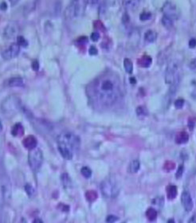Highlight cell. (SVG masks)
Listing matches in <instances>:
<instances>
[{"label":"cell","mask_w":196,"mask_h":223,"mask_svg":"<svg viewBox=\"0 0 196 223\" xmlns=\"http://www.w3.org/2000/svg\"><path fill=\"white\" fill-rule=\"evenodd\" d=\"M17 43L18 44L19 46H24V47L27 46L28 45L27 40L24 38V37H22V36H18V38H17Z\"/></svg>","instance_id":"obj_28"},{"label":"cell","mask_w":196,"mask_h":223,"mask_svg":"<svg viewBox=\"0 0 196 223\" xmlns=\"http://www.w3.org/2000/svg\"><path fill=\"white\" fill-rule=\"evenodd\" d=\"M130 82L132 84H136V78H135V77H131Z\"/></svg>","instance_id":"obj_46"},{"label":"cell","mask_w":196,"mask_h":223,"mask_svg":"<svg viewBox=\"0 0 196 223\" xmlns=\"http://www.w3.org/2000/svg\"><path fill=\"white\" fill-rule=\"evenodd\" d=\"M147 109L144 106H139L136 109V114L139 117H146L147 116Z\"/></svg>","instance_id":"obj_29"},{"label":"cell","mask_w":196,"mask_h":223,"mask_svg":"<svg viewBox=\"0 0 196 223\" xmlns=\"http://www.w3.org/2000/svg\"><path fill=\"white\" fill-rule=\"evenodd\" d=\"M6 85L9 87H21L24 85V81L22 77H11L6 82Z\"/></svg>","instance_id":"obj_14"},{"label":"cell","mask_w":196,"mask_h":223,"mask_svg":"<svg viewBox=\"0 0 196 223\" xmlns=\"http://www.w3.org/2000/svg\"><path fill=\"white\" fill-rule=\"evenodd\" d=\"M181 202H182L183 206L186 211H190L193 209V201L191 198L190 193L188 191L183 192L182 195H181Z\"/></svg>","instance_id":"obj_12"},{"label":"cell","mask_w":196,"mask_h":223,"mask_svg":"<svg viewBox=\"0 0 196 223\" xmlns=\"http://www.w3.org/2000/svg\"><path fill=\"white\" fill-rule=\"evenodd\" d=\"M89 53L90 55H96V54H97V49L96 48V46H94V45L90 46L89 49Z\"/></svg>","instance_id":"obj_38"},{"label":"cell","mask_w":196,"mask_h":223,"mask_svg":"<svg viewBox=\"0 0 196 223\" xmlns=\"http://www.w3.org/2000/svg\"><path fill=\"white\" fill-rule=\"evenodd\" d=\"M57 143L58 146L65 147L74 153V152L79 149L81 140L74 133L70 132H64L58 136Z\"/></svg>","instance_id":"obj_2"},{"label":"cell","mask_w":196,"mask_h":223,"mask_svg":"<svg viewBox=\"0 0 196 223\" xmlns=\"http://www.w3.org/2000/svg\"><path fill=\"white\" fill-rule=\"evenodd\" d=\"M184 105V100L183 99H178L175 101V106L176 107L177 109H182Z\"/></svg>","instance_id":"obj_33"},{"label":"cell","mask_w":196,"mask_h":223,"mask_svg":"<svg viewBox=\"0 0 196 223\" xmlns=\"http://www.w3.org/2000/svg\"><path fill=\"white\" fill-rule=\"evenodd\" d=\"M85 197L86 199L89 202H93L97 199V194L95 190H88L85 193Z\"/></svg>","instance_id":"obj_24"},{"label":"cell","mask_w":196,"mask_h":223,"mask_svg":"<svg viewBox=\"0 0 196 223\" xmlns=\"http://www.w3.org/2000/svg\"><path fill=\"white\" fill-rule=\"evenodd\" d=\"M162 11L164 14V16H167L172 20L178 19L180 14L177 6L172 2H165L162 7Z\"/></svg>","instance_id":"obj_8"},{"label":"cell","mask_w":196,"mask_h":223,"mask_svg":"<svg viewBox=\"0 0 196 223\" xmlns=\"http://www.w3.org/2000/svg\"><path fill=\"white\" fill-rule=\"evenodd\" d=\"M25 190H26V193H27V194L29 196H32L34 194V189L30 184H26L25 186Z\"/></svg>","instance_id":"obj_31"},{"label":"cell","mask_w":196,"mask_h":223,"mask_svg":"<svg viewBox=\"0 0 196 223\" xmlns=\"http://www.w3.org/2000/svg\"><path fill=\"white\" fill-rule=\"evenodd\" d=\"M167 195L168 199H174L177 195V187L175 185H169L167 187Z\"/></svg>","instance_id":"obj_19"},{"label":"cell","mask_w":196,"mask_h":223,"mask_svg":"<svg viewBox=\"0 0 196 223\" xmlns=\"http://www.w3.org/2000/svg\"><path fill=\"white\" fill-rule=\"evenodd\" d=\"M118 217L115 215H109L107 217H106V221L108 223H114L117 221H118Z\"/></svg>","instance_id":"obj_34"},{"label":"cell","mask_w":196,"mask_h":223,"mask_svg":"<svg viewBox=\"0 0 196 223\" xmlns=\"http://www.w3.org/2000/svg\"><path fill=\"white\" fill-rule=\"evenodd\" d=\"M194 124H195V121H193V119H190V121H189L188 122V125L189 127H190V129H193V128H194Z\"/></svg>","instance_id":"obj_42"},{"label":"cell","mask_w":196,"mask_h":223,"mask_svg":"<svg viewBox=\"0 0 196 223\" xmlns=\"http://www.w3.org/2000/svg\"><path fill=\"white\" fill-rule=\"evenodd\" d=\"M152 57L150 56L144 55L138 60V64L142 67L147 68L150 66L151 64H152Z\"/></svg>","instance_id":"obj_18"},{"label":"cell","mask_w":196,"mask_h":223,"mask_svg":"<svg viewBox=\"0 0 196 223\" xmlns=\"http://www.w3.org/2000/svg\"><path fill=\"white\" fill-rule=\"evenodd\" d=\"M11 189L10 183L6 179L0 180V205H2L6 199L10 198Z\"/></svg>","instance_id":"obj_10"},{"label":"cell","mask_w":196,"mask_h":223,"mask_svg":"<svg viewBox=\"0 0 196 223\" xmlns=\"http://www.w3.org/2000/svg\"><path fill=\"white\" fill-rule=\"evenodd\" d=\"M81 175L86 179L90 178L92 175V171L90 170V168H89L88 167H84L81 168Z\"/></svg>","instance_id":"obj_27"},{"label":"cell","mask_w":196,"mask_h":223,"mask_svg":"<svg viewBox=\"0 0 196 223\" xmlns=\"http://www.w3.org/2000/svg\"><path fill=\"white\" fill-rule=\"evenodd\" d=\"M86 6L85 1H73L69 3L65 10V16L67 19H73L84 14Z\"/></svg>","instance_id":"obj_4"},{"label":"cell","mask_w":196,"mask_h":223,"mask_svg":"<svg viewBox=\"0 0 196 223\" xmlns=\"http://www.w3.org/2000/svg\"><path fill=\"white\" fill-rule=\"evenodd\" d=\"M18 33L19 26L16 22H10L3 30V36L6 39H13L16 37L18 38Z\"/></svg>","instance_id":"obj_9"},{"label":"cell","mask_w":196,"mask_h":223,"mask_svg":"<svg viewBox=\"0 0 196 223\" xmlns=\"http://www.w3.org/2000/svg\"><path fill=\"white\" fill-rule=\"evenodd\" d=\"M162 23L163 24V26L167 28H171L174 25V20L171 18L167 17V16H163L162 18Z\"/></svg>","instance_id":"obj_25"},{"label":"cell","mask_w":196,"mask_h":223,"mask_svg":"<svg viewBox=\"0 0 196 223\" xmlns=\"http://www.w3.org/2000/svg\"><path fill=\"white\" fill-rule=\"evenodd\" d=\"M90 99L101 107H110L118 101L122 95L121 81L113 72H105L93 80L88 88Z\"/></svg>","instance_id":"obj_1"},{"label":"cell","mask_w":196,"mask_h":223,"mask_svg":"<svg viewBox=\"0 0 196 223\" xmlns=\"http://www.w3.org/2000/svg\"><path fill=\"white\" fill-rule=\"evenodd\" d=\"M2 130V121L0 120V132Z\"/></svg>","instance_id":"obj_47"},{"label":"cell","mask_w":196,"mask_h":223,"mask_svg":"<svg viewBox=\"0 0 196 223\" xmlns=\"http://www.w3.org/2000/svg\"><path fill=\"white\" fill-rule=\"evenodd\" d=\"M146 217L149 221H154L157 217V211L153 208H148L146 211Z\"/></svg>","instance_id":"obj_22"},{"label":"cell","mask_w":196,"mask_h":223,"mask_svg":"<svg viewBox=\"0 0 196 223\" xmlns=\"http://www.w3.org/2000/svg\"><path fill=\"white\" fill-rule=\"evenodd\" d=\"M188 223H196V215H194L191 217L190 220H189Z\"/></svg>","instance_id":"obj_44"},{"label":"cell","mask_w":196,"mask_h":223,"mask_svg":"<svg viewBox=\"0 0 196 223\" xmlns=\"http://www.w3.org/2000/svg\"><path fill=\"white\" fill-rule=\"evenodd\" d=\"M19 52L20 46L18 45V44L17 42L16 43H12L4 51H2V57L5 60L13 59V58H14V57H16L18 55Z\"/></svg>","instance_id":"obj_11"},{"label":"cell","mask_w":196,"mask_h":223,"mask_svg":"<svg viewBox=\"0 0 196 223\" xmlns=\"http://www.w3.org/2000/svg\"><path fill=\"white\" fill-rule=\"evenodd\" d=\"M124 66H125V69L127 73H133V64L130 59H129V58H125V59L124 60Z\"/></svg>","instance_id":"obj_23"},{"label":"cell","mask_w":196,"mask_h":223,"mask_svg":"<svg viewBox=\"0 0 196 223\" xmlns=\"http://www.w3.org/2000/svg\"><path fill=\"white\" fill-rule=\"evenodd\" d=\"M43 161V155L42 151L39 148H34L30 151L28 155V163L32 170L36 171H38L42 164Z\"/></svg>","instance_id":"obj_7"},{"label":"cell","mask_w":196,"mask_h":223,"mask_svg":"<svg viewBox=\"0 0 196 223\" xmlns=\"http://www.w3.org/2000/svg\"><path fill=\"white\" fill-rule=\"evenodd\" d=\"M124 4L128 8H134L139 4V1H125Z\"/></svg>","instance_id":"obj_30"},{"label":"cell","mask_w":196,"mask_h":223,"mask_svg":"<svg viewBox=\"0 0 196 223\" xmlns=\"http://www.w3.org/2000/svg\"><path fill=\"white\" fill-rule=\"evenodd\" d=\"M165 82L168 85H172L171 90L172 93L176 90L178 84L179 82V65L176 62H171L166 69L165 72Z\"/></svg>","instance_id":"obj_3"},{"label":"cell","mask_w":196,"mask_h":223,"mask_svg":"<svg viewBox=\"0 0 196 223\" xmlns=\"http://www.w3.org/2000/svg\"><path fill=\"white\" fill-rule=\"evenodd\" d=\"M32 69H34V71H38L39 69V63L38 61H34L32 62Z\"/></svg>","instance_id":"obj_39"},{"label":"cell","mask_w":196,"mask_h":223,"mask_svg":"<svg viewBox=\"0 0 196 223\" xmlns=\"http://www.w3.org/2000/svg\"><path fill=\"white\" fill-rule=\"evenodd\" d=\"M33 223H43V221L41 219H39V218H36V219L34 220Z\"/></svg>","instance_id":"obj_45"},{"label":"cell","mask_w":196,"mask_h":223,"mask_svg":"<svg viewBox=\"0 0 196 223\" xmlns=\"http://www.w3.org/2000/svg\"><path fill=\"white\" fill-rule=\"evenodd\" d=\"M189 140V136L188 134L185 132H181L179 133L178 134L175 136V142L179 144H185Z\"/></svg>","instance_id":"obj_17"},{"label":"cell","mask_w":196,"mask_h":223,"mask_svg":"<svg viewBox=\"0 0 196 223\" xmlns=\"http://www.w3.org/2000/svg\"><path fill=\"white\" fill-rule=\"evenodd\" d=\"M37 139L34 136H28L22 141L23 146L29 150H33L37 146Z\"/></svg>","instance_id":"obj_13"},{"label":"cell","mask_w":196,"mask_h":223,"mask_svg":"<svg viewBox=\"0 0 196 223\" xmlns=\"http://www.w3.org/2000/svg\"><path fill=\"white\" fill-rule=\"evenodd\" d=\"M140 161L137 160H133L132 161L129 165V170L131 173H136L139 170H140Z\"/></svg>","instance_id":"obj_21"},{"label":"cell","mask_w":196,"mask_h":223,"mask_svg":"<svg viewBox=\"0 0 196 223\" xmlns=\"http://www.w3.org/2000/svg\"><path fill=\"white\" fill-rule=\"evenodd\" d=\"M151 17H152V14H151L150 12H143V13L140 14V18L142 21L148 20Z\"/></svg>","instance_id":"obj_32"},{"label":"cell","mask_w":196,"mask_h":223,"mask_svg":"<svg viewBox=\"0 0 196 223\" xmlns=\"http://www.w3.org/2000/svg\"><path fill=\"white\" fill-rule=\"evenodd\" d=\"M21 108V101L19 98L15 96H10L5 99L2 104V113L6 115L13 116Z\"/></svg>","instance_id":"obj_5"},{"label":"cell","mask_w":196,"mask_h":223,"mask_svg":"<svg viewBox=\"0 0 196 223\" xmlns=\"http://www.w3.org/2000/svg\"><path fill=\"white\" fill-rule=\"evenodd\" d=\"M11 134L15 137L22 136L24 134V128L20 123L16 124L11 129Z\"/></svg>","instance_id":"obj_16"},{"label":"cell","mask_w":196,"mask_h":223,"mask_svg":"<svg viewBox=\"0 0 196 223\" xmlns=\"http://www.w3.org/2000/svg\"><path fill=\"white\" fill-rule=\"evenodd\" d=\"M167 223H175V221L173 219H169L167 221Z\"/></svg>","instance_id":"obj_48"},{"label":"cell","mask_w":196,"mask_h":223,"mask_svg":"<svg viewBox=\"0 0 196 223\" xmlns=\"http://www.w3.org/2000/svg\"><path fill=\"white\" fill-rule=\"evenodd\" d=\"M157 38V33L152 30H149L144 34V38L149 42H154Z\"/></svg>","instance_id":"obj_20"},{"label":"cell","mask_w":196,"mask_h":223,"mask_svg":"<svg viewBox=\"0 0 196 223\" xmlns=\"http://www.w3.org/2000/svg\"><path fill=\"white\" fill-rule=\"evenodd\" d=\"M61 180H62V183H63L64 186L65 187H68L69 186H71L72 184V182L70 178H69V176L67 174H63L62 176H61Z\"/></svg>","instance_id":"obj_26"},{"label":"cell","mask_w":196,"mask_h":223,"mask_svg":"<svg viewBox=\"0 0 196 223\" xmlns=\"http://www.w3.org/2000/svg\"><path fill=\"white\" fill-rule=\"evenodd\" d=\"M101 190L104 196L109 198H116L120 192V188L117 183L111 179H107L101 183Z\"/></svg>","instance_id":"obj_6"},{"label":"cell","mask_w":196,"mask_h":223,"mask_svg":"<svg viewBox=\"0 0 196 223\" xmlns=\"http://www.w3.org/2000/svg\"><path fill=\"white\" fill-rule=\"evenodd\" d=\"M164 168L166 169V170L167 171H171L173 170L175 168V163H174L172 162H170V161H168V162H167L166 163H165L164 165Z\"/></svg>","instance_id":"obj_36"},{"label":"cell","mask_w":196,"mask_h":223,"mask_svg":"<svg viewBox=\"0 0 196 223\" xmlns=\"http://www.w3.org/2000/svg\"><path fill=\"white\" fill-rule=\"evenodd\" d=\"M58 151H59L60 154L62 155V156L64 159L67 160H70L73 159V152L72 151H70L68 148H65V147L62 146H58Z\"/></svg>","instance_id":"obj_15"},{"label":"cell","mask_w":196,"mask_h":223,"mask_svg":"<svg viewBox=\"0 0 196 223\" xmlns=\"http://www.w3.org/2000/svg\"><path fill=\"white\" fill-rule=\"evenodd\" d=\"M0 8H1L2 10H6V8H7V4H6V2H0Z\"/></svg>","instance_id":"obj_43"},{"label":"cell","mask_w":196,"mask_h":223,"mask_svg":"<svg viewBox=\"0 0 196 223\" xmlns=\"http://www.w3.org/2000/svg\"><path fill=\"white\" fill-rule=\"evenodd\" d=\"M90 38L93 40V42H97V40L100 38V34L98 32H93L90 36Z\"/></svg>","instance_id":"obj_37"},{"label":"cell","mask_w":196,"mask_h":223,"mask_svg":"<svg viewBox=\"0 0 196 223\" xmlns=\"http://www.w3.org/2000/svg\"><path fill=\"white\" fill-rule=\"evenodd\" d=\"M189 46L190 48H194L196 46V38H191L189 41Z\"/></svg>","instance_id":"obj_40"},{"label":"cell","mask_w":196,"mask_h":223,"mask_svg":"<svg viewBox=\"0 0 196 223\" xmlns=\"http://www.w3.org/2000/svg\"><path fill=\"white\" fill-rule=\"evenodd\" d=\"M190 69H196V59L192 60V61L190 62V65H189Z\"/></svg>","instance_id":"obj_41"},{"label":"cell","mask_w":196,"mask_h":223,"mask_svg":"<svg viewBox=\"0 0 196 223\" xmlns=\"http://www.w3.org/2000/svg\"><path fill=\"white\" fill-rule=\"evenodd\" d=\"M183 171H184V167H183V165H180V166L179 167L176 174H175V176H176L177 179H179L182 177L183 174Z\"/></svg>","instance_id":"obj_35"}]
</instances>
